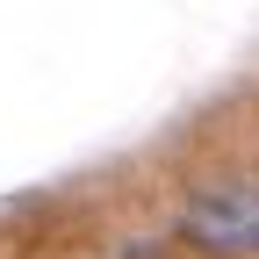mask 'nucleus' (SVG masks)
<instances>
[{
    "label": "nucleus",
    "instance_id": "nucleus-1",
    "mask_svg": "<svg viewBox=\"0 0 259 259\" xmlns=\"http://www.w3.org/2000/svg\"><path fill=\"white\" fill-rule=\"evenodd\" d=\"M180 231L202 245V252H223V259H259V187H209L194 194Z\"/></svg>",
    "mask_w": 259,
    "mask_h": 259
}]
</instances>
